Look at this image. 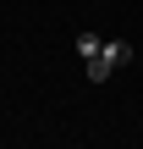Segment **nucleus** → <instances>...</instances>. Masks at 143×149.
Here are the masks:
<instances>
[{
    "label": "nucleus",
    "instance_id": "f257e3e1",
    "mask_svg": "<svg viewBox=\"0 0 143 149\" xmlns=\"http://www.w3.org/2000/svg\"><path fill=\"white\" fill-rule=\"evenodd\" d=\"M127 61H132V44H127V39H105V50H99L94 61H83V66H88L94 83H110V72L127 66Z\"/></svg>",
    "mask_w": 143,
    "mask_h": 149
},
{
    "label": "nucleus",
    "instance_id": "f03ea898",
    "mask_svg": "<svg viewBox=\"0 0 143 149\" xmlns=\"http://www.w3.org/2000/svg\"><path fill=\"white\" fill-rule=\"evenodd\" d=\"M99 50H105V39H99V33H77V55H83V61H94Z\"/></svg>",
    "mask_w": 143,
    "mask_h": 149
}]
</instances>
